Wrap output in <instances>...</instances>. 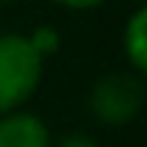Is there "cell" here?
<instances>
[{
  "instance_id": "6da1fadb",
  "label": "cell",
  "mask_w": 147,
  "mask_h": 147,
  "mask_svg": "<svg viewBox=\"0 0 147 147\" xmlns=\"http://www.w3.org/2000/svg\"><path fill=\"white\" fill-rule=\"evenodd\" d=\"M42 75V54L30 36H0V111H12L36 90Z\"/></svg>"
},
{
  "instance_id": "7a4b0ae2",
  "label": "cell",
  "mask_w": 147,
  "mask_h": 147,
  "mask_svg": "<svg viewBox=\"0 0 147 147\" xmlns=\"http://www.w3.org/2000/svg\"><path fill=\"white\" fill-rule=\"evenodd\" d=\"M141 102H144V84L138 75H129V72L105 75L90 93L93 114L102 123H111V126L132 120L141 111Z\"/></svg>"
},
{
  "instance_id": "3957f363",
  "label": "cell",
  "mask_w": 147,
  "mask_h": 147,
  "mask_svg": "<svg viewBox=\"0 0 147 147\" xmlns=\"http://www.w3.org/2000/svg\"><path fill=\"white\" fill-rule=\"evenodd\" d=\"M0 147H48V129L33 114H9L0 120Z\"/></svg>"
},
{
  "instance_id": "277c9868",
  "label": "cell",
  "mask_w": 147,
  "mask_h": 147,
  "mask_svg": "<svg viewBox=\"0 0 147 147\" xmlns=\"http://www.w3.org/2000/svg\"><path fill=\"white\" fill-rule=\"evenodd\" d=\"M126 54L138 72L147 69V9H138L126 27Z\"/></svg>"
},
{
  "instance_id": "5b68a950",
  "label": "cell",
  "mask_w": 147,
  "mask_h": 147,
  "mask_svg": "<svg viewBox=\"0 0 147 147\" xmlns=\"http://www.w3.org/2000/svg\"><path fill=\"white\" fill-rule=\"evenodd\" d=\"M30 42H33V48H36L39 54L45 57L48 51H54V48H57V33L51 30V27H39V30L30 36Z\"/></svg>"
},
{
  "instance_id": "8992f818",
  "label": "cell",
  "mask_w": 147,
  "mask_h": 147,
  "mask_svg": "<svg viewBox=\"0 0 147 147\" xmlns=\"http://www.w3.org/2000/svg\"><path fill=\"white\" fill-rule=\"evenodd\" d=\"M57 147H96V144H93L87 135H66V138H60Z\"/></svg>"
},
{
  "instance_id": "52a82bcc",
  "label": "cell",
  "mask_w": 147,
  "mask_h": 147,
  "mask_svg": "<svg viewBox=\"0 0 147 147\" xmlns=\"http://www.w3.org/2000/svg\"><path fill=\"white\" fill-rule=\"evenodd\" d=\"M57 3L69 6V9H90V6H99L102 0H57Z\"/></svg>"
}]
</instances>
